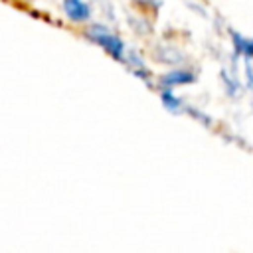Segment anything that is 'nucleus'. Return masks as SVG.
I'll return each instance as SVG.
<instances>
[{
    "label": "nucleus",
    "mask_w": 253,
    "mask_h": 253,
    "mask_svg": "<svg viewBox=\"0 0 253 253\" xmlns=\"http://www.w3.org/2000/svg\"><path fill=\"white\" fill-rule=\"evenodd\" d=\"M138 2H144V4H150V6H160V0H138Z\"/></svg>",
    "instance_id": "nucleus-9"
},
{
    "label": "nucleus",
    "mask_w": 253,
    "mask_h": 253,
    "mask_svg": "<svg viewBox=\"0 0 253 253\" xmlns=\"http://www.w3.org/2000/svg\"><path fill=\"white\" fill-rule=\"evenodd\" d=\"M221 81H223L225 91H227L229 97H235V95L239 93V83H237V79H235L233 75H229L227 71H221Z\"/></svg>",
    "instance_id": "nucleus-6"
},
{
    "label": "nucleus",
    "mask_w": 253,
    "mask_h": 253,
    "mask_svg": "<svg viewBox=\"0 0 253 253\" xmlns=\"http://www.w3.org/2000/svg\"><path fill=\"white\" fill-rule=\"evenodd\" d=\"M85 36L93 42V43H97V45H101L109 55H113L115 59H121L123 55H125V43H123V40L119 38V36H115L109 28H105V26H101V24H93V26H89L87 30H85Z\"/></svg>",
    "instance_id": "nucleus-1"
},
{
    "label": "nucleus",
    "mask_w": 253,
    "mask_h": 253,
    "mask_svg": "<svg viewBox=\"0 0 253 253\" xmlns=\"http://www.w3.org/2000/svg\"><path fill=\"white\" fill-rule=\"evenodd\" d=\"M63 12L73 22H85L91 16V8L85 0H63Z\"/></svg>",
    "instance_id": "nucleus-2"
},
{
    "label": "nucleus",
    "mask_w": 253,
    "mask_h": 253,
    "mask_svg": "<svg viewBox=\"0 0 253 253\" xmlns=\"http://www.w3.org/2000/svg\"><path fill=\"white\" fill-rule=\"evenodd\" d=\"M229 36H231V42H233V47L237 53H243L247 59L253 57V40L251 38H243L235 30H229Z\"/></svg>",
    "instance_id": "nucleus-4"
},
{
    "label": "nucleus",
    "mask_w": 253,
    "mask_h": 253,
    "mask_svg": "<svg viewBox=\"0 0 253 253\" xmlns=\"http://www.w3.org/2000/svg\"><path fill=\"white\" fill-rule=\"evenodd\" d=\"M188 113H190V115H194L196 119H200V121H202L204 125H210V123H211V121H210V119H208L206 115H202V113H198V109H192V107H190V109H188Z\"/></svg>",
    "instance_id": "nucleus-7"
},
{
    "label": "nucleus",
    "mask_w": 253,
    "mask_h": 253,
    "mask_svg": "<svg viewBox=\"0 0 253 253\" xmlns=\"http://www.w3.org/2000/svg\"><path fill=\"white\" fill-rule=\"evenodd\" d=\"M160 101H162V105L170 111V113H178L180 109H182V101L168 89V87H162V93H160Z\"/></svg>",
    "instance_id": "nucleus-5"
},
{
    "label": "nucleus",
    "mask_w": 253,
    "mask_h": 253,
    "mask_svg": "<svg viewBox=\"0 0 253 253\" xmlns=\"http://www.w3.org/2000/svg\"><path fill=\"white\" fill-rule=\"evenodd\" d=\"M245 75H247V85L253 87V73H251V65H249V61H247V65H245Z\"/></svg>",
    "instance_id": "nucleus-8"
},
{
    "label": "nucleus",
    "mask_w": 253,
    "mask_h": 253,
    "mask_svg": "<svg viewBox=\"0 0 253 253\" xmlns=\"http://www.w3.org/2000/svg\"><path fill=\"white\" fill-rule=\"evenodd\" d=\"M194 79H196V77H194L192 71H188V69H174V71L162 75V77L158 79V83H160V87H168V89H172V87H178V85L192 83Z\"/></svg>",
    "instance_id": "nucleus-3"
}]
</instances>
